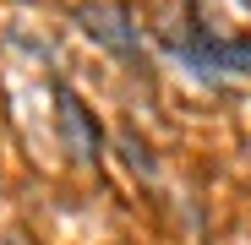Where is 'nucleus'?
Instances as JSON below:
<instances>
[{"instance_id":"obj_1","label":"nucleus","mask_w":251,"mask_h":245,"mask_svg":"<svg viewBox=\"0 0 251 245\" xmlns=\"http://www.w3.org/2000/svg\"><path fill=\"white\" fill-rule=\"evenodd\" d=\"M175 55L197 76H246L251 71V38H219L202 22H186V38H175Z\"/></svg>"},{"instance_id":"obj_3","label":"nucleus","mask_w":251,"mask_h":245,"mask_svg":"<svg viewBox=\"0 0 251 245\" xmlns=\"http://www.w3.org/2000/svg\"><path fill=\"white\" fill-rule=\"evenodd\" d=\"M55 98H60V126L76 142V158H99V120H88V109L76 104V93L66 88V82L55 88Z\"/></svg>"},{"instance_id":"obj_2","label":"nucleus","mask_w":251,"mask_h":245,"mask_svg":"<svg viewBox=\"0 0 251 245\" xmlns=\"http://www.w3.org/2000/svg\"><path fill=\"white\" fill-rule=\"evenodd\" d=\"M82 27H88L99 44L120 49L131 66H142V44H137V27L126 22V11H82Z\"/></svg>"}]
</instances>
